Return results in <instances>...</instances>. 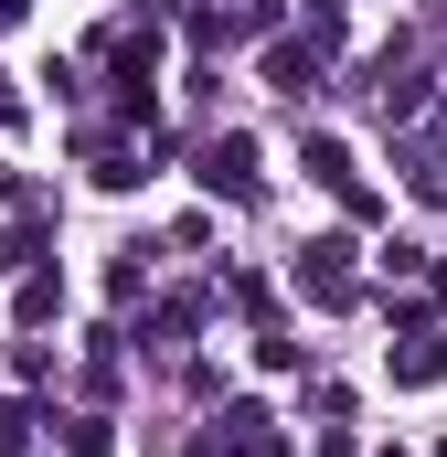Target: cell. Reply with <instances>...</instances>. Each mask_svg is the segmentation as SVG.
Returning <instances> with one entry per match:
<instances>
[{
  "label": "cell",
  "mask_w": 447,
  "mask_h": 457,
  "mask_svg": "<svg viewBox=\"0 0 447 457\" xmlns=\"http://www.w3.org/2000/svg\"><path fill=\"white\" fill-rule=\"evenodd\" d=\"M203 192H224V203H256V138H245V128L203 138Z\"/></svg>",
  "instance_id": "obj_1"
},
{
  "label": "cell",
  "mask_w": 447,
  "mask_h": 457,
  "mask_svg": "<svg viewBox=\"0 0 447 457\" xmlns=\"http://www.w3.org/2000/svg\"><path fill=\"white\" fill-rule=\"evenodd\" d=\"M299 287H309L320 309H351V245H341V234H320V245L299 255Z\"/></svg>",
  "instance_id": "obj_2"
},
{
  "label": "cell",
  "mask_w": 447,
  "mask_h": 457,
  "mask_svg": "<svg viewBox=\"0 0 447 457\" xmlns=\"http://www.w3.org/2000/svg\"><path fill=\"white\" fill-rule=\"evenodd\" d=\"M437 372H447V341L405 330V351H394V383H437Z\"/></svg>",
  "instance_id": "obj_3"
},
{
  "label": "cell",
  "mask_w": 447,
  "mask_h": 457,
  "mask_svg": "<svg viewBox=\"0 0 447 457\" xmlns=\"http://www.w3.org/2000/svg\"><path fill=\"white\" fill-rule=\"evenodd\" d=\"M54 309H64V287H54V277H32V287H21V330H43Z\"/></svg>",
  "instance_id": "obj_4"
},
{
  "label": "cell",
  "mask_w": 447,
  "mask_h": 457,
  "mask_svg": "<svg viewBox=\"0 0 447 457\" xmlns=\"http://www.w3.org/2000/svg\"><path fill=\"white\" fill-rule=\"evenodd\" d=\"M64 457H117V436H107V426H75V436H64Z\"/></svg>",
  "instance_id": "obj_5"
}]
</instances>
